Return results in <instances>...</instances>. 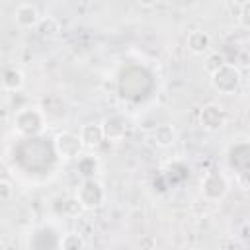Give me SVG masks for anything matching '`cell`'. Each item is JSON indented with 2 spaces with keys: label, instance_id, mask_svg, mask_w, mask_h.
Segmentation results:
<instances>
[{
  "label": "cell",
  "instance_id": "9c48e42d",
  "mask_svg": "<svg viewBox=\"0 0 250 250\" xmlns=\"http://www.w3.org/2000/svg\"><path fill=\"white\" fill-rule=\"evenodd\" d=\"M186 47L191 55H205L211 49V35L203 29H193L186 37Z\"/></svg>",
  "mask_w": 250,
  "mask_h": 250
},
{
  "label": "cell",
  "instance_id": "7402d4cb",
  "mask_svg": "<svg viewBox=\"0 0 250 250\" xmlns=\"http://www.w3.org/2000/svg\"><path fill=\"white\" fill-rule=\"evenodd\" d=\"M240 234H242L244 238H250V221L242 225V229H240Z\"/></svg>",
  "mask_w": 250,
  "mask_h": 250
},
{
  "label": "cell",
  "instance_id": "277c9868",
  "mask_svg": "<svg viewBox=\"0 0 250 250\" xmlns=\"http://www.w3.org/2000/svg\"><path fill=\"white\" fill-rule=\"evenodd\" d=\"M53 148H55L57 156L62 158V160H78L82 156L84 143H82L80 135H76L72 131H62V133L55 135Z\"/></svg>",
  "mask_w": 250,
  "mask_h": 250
},
{
  "label": "cell",
  "instance_id": "d6986e66",
  "mask_svg": "<svg viewBox=\"0 0 250 250\" xmlns=\"http://www.w3.org/2000/svg\"><path fill=\"white\" fill-rule=\"evenodd\" d=\"M62 205H64V211H62V215H66V217H78V213L82 211V205L78 203V199H76V197H72V199H66Z\"/></svg>",
  "mask_w": 250,
  "mask_h": 250
},
{
  "label": "cell",
  "instance_id": "ba28073f",
  "mask_svg": "<svg viewBox=\"0 0 250 250\" xmlns=\"http://www.w3.org/2000/svg\"><path fill=\"white\" fill-rule=\"evenodd\" d=\"M104 135L107 141H121L127 135V119L119 113H111L102 121Z\"/></svg>",
  "mask_w": 250,
  "mask_h": 250
},
{
  "label": "cell",
  "instance_id": "e0dca14e",
  "mask_svg": "<svg viewBox=\"0 0 250 250\" xmlns=\"http://www.w3.org/2000/svg\"><path fill=\"white\" fill-rule=\"evenodd\" d=\"M14 193H16V189H14V184L10 182V180H0V201L2 203H10L12 201V197H14Z\"/></svg>",
  "mask_w": 250,
  "mask_h": 250
},
{
  "label": "cell",
  "instance_id": "5b68a950",
  "mask_svg": "<svg viewBox=\"0 0 250 250\" xmlns=\"http://www.w3.org/2000/svg\"><path fill=\"white\" fill-rule=\"evenodd\" d=\"M229 180L219 170H209L201 178V195L207 201H221L229 193Z\"/></svg>",
  "mask_w": 250,
  "mask_h": 250
},
{
  "label": "cell",
  "instance_id": "6da1fadb",
  "mask_svg": "<svg viewBox=\"0 0 250 250\" xmlns=\"http://www.w3.org/2000/svg\"><path fill=\"white\" fill-rule=\"evenodd\" d=\"M14 129L21 137H37L45 129V113L35 105L20 107L14 113Z\"/></svg>",
  "mask_w": 250,
  "mask_h": 250
},
{
  "label": "cell",
  "instance_id": "ffe728a7",
  "mask_svg": "<svg viewBox=\"0 0 250 250\" xmlns=\"http://www.w3.org/2000/svg\"><path fill=\"white\" fill-rule=\"evenodd\" d=\"M236 184H238L242 189H248V188H250V172H240V174H236Z\"/></svg>",
  "mask_w": 250,
  "mask_h": 250
},
{
  "label": "cell",
  "instance_id": "44dd1931",
  "mask_svg": "<svg viewBox=\"0 0 250 250\" xmlns=\"http://www.w3.org/2000/svg\"><path fill=\"white\" fill-rule=\"evenodd\" d=\"M141 248H143V250H152V248H154V238H152V236H145V238L141 240Z\"/></svg>",
  "mask_w": 250,
  "mask_h": 250
},
{
  "label": "cell",
  "instance_id": "8fae6325",
  "mask_svg": "<svg viewBox=\"0 0 250 250\" xmlns=\"http://www.w3.org/2000/svg\"><path fill=\"white\" fill-rule=\"evenodd\" d=\"M78 135H80L84 146H88V148H98L105 141L102 123H86V125H82Z\"/></svg>",
  "mask_w": 250,
  "mask_h": 250
},
{
  "label": "cell",
  "instance_id": "4fadbf2b",
  "mask_svg": "<svg viewBox=\"0 0 250 250\" xmlns=\"http://www.w3.org/2000/svg\"><path fill=\"white\" fill-rule=\"evenodd\" d=\"M100 168V162L94 154H82L78 160H76V172L82 176V180H90L94 178V174L98 172Z\"/></svg>",
  "mask_w": 250,
  "mask_h": 250
},
{
  "label": "cell",
  "instance_id": "30bf717a",
  "mask_svg": "<svg viewBox=\"0 0 250 250\" xmlns=\"http://www.w3.org/2000/svg\"><path fill=\"white\" fill-rule=\"evenodd\" d=\"M150 141L158 146V148H170L176 141H178V133L172 125L168 123H160L150 131Z\"/></svg>",
  "mask_w": 250,
  "mask_h": 250
},
{
  "label": "cell",
  "instance_id": "2e32d148",
  "mask_svg": "<svg viewBox=\"0 0 250 250\" xmlns=\"http://www.w3.org/2000/svg\"><path fill=\"white\" fill-rule=\"evenodd\" d=\"M229 61H227V57L223 55V53H219V51H215V53H209L207 55V59H205V70L209 72V74H215L219 68H223L225 64H227Z\"/></svg>",
  "mask_w": 250,
  "mask_h": 250
},
{
  "label": "cell",
  "instance_id": "5bb4252c",
  "mask_svg": "<svg viewBox=\"0 0 250 250\" xmlns=\"http://www.w3.org/2000/svg\"><path fill=\"white\" fill-rule=\"evenodd\" d=\"M84 246H86V242H84L82 234L76 232V230L64 232L61 236V240H59V248L61 250H84Z\"/></svg>",
  "mask_w": 250,
  "mask_h": 250
},
{
  "label": "cell",
  "instance_id": "8992f818",
  "mask_svg": "<svg viewBox=\"0 0 250 250\" xmlns=\"http://www.w3.org/2000/svg\"><path fill=\"white\" fill-rule=\"evenodd\" d=\"M199 125L205 131H219L227 125V111L221 104L209 102L199 111Z\"/></svg>",
  "mask_w": 250,
  "mask_h": 250
},
{
  "label": "cell",
  "instance_id": "3957f363",
  "mask_svg": "<svg viewBox=\"0 0 250 250\" xmlns=\"http://www.w3.org/2000/svg\"><path fill=\"white\" fill-rule=\"evenodd\" d=\"M74 197L78 199V203L82 205L84 211H94L105 201V189L96 178H90V180L80 182Z\"/></svg>",
  "mask_w": 250,
  "mask_h": 250
},
{
  "label": "cell",
  "instance_id": "9a60e30c",
  "mask_svg": "<svg viewBox=\"0 0 250 250\" xmlns=\"http://www.w3.org/2000/svg\"><path fill=\"white\" fill-rule=\"evenodd\" d=\"M61 31V21L55 16H45L39 23V33L43 37H55Z\"/></svg>",
  "mask_w": 250,
  "mask_h": 250
},
{
  "label": "cell",
  "instance_id": "ac0fdd59",
  "mask_svg": "<svg viewBox=\"0 0 250 250\" xmlns=\"http://www.w3.org/2000/svg\"><path fill=\"white\" fill-rule=\"evenodd\" d=\"M236 18H238L240 27H244V29H248V31H250V0L240 4V10H238Z\"/></svg>",
  "mask_w": 250,
  "mask_h": 250
},
{
  "label": "cell",
  "instance_id": "7a4b0ae2",
  "mask_svg": "<svg viewBox=\"0 0 250 250\" xmlns=\"http://www.w3.org/2000/svg\"><path fill=\"white\" fill-rule=\"evenodd\" d=\"M240 82H242V72L232 62H227L223 68L211 74V86L223 96H232L240 88Z\"/></svg>",
  "mask_w": 250,
  "mask_h": 250
},
{
  "label": "cell",
  "instance_id": "7c38bea8",
  "mask_svg": "<svg viewBox=\"0 0 250 250\" xmlns=\"http://www.w3.org/2000/svg\"><path fill=\"white\" fill-rule=\"evenodd\" d=\"M23 72L16 66H6L4 72H2V88L6 92H20L23 88Z\"/></svg>",
  "mask_w": 250,
  "mask_h": 250
},
{
  "label": "cell",
  "instance_id": "52a82bcc",
  "mask_svg": "<svg viewBox=\"0 0 250 250\" xmlns=\"http://www.w3.org/2000/svg\"><path fill=\"white\" fill-rule=\"evenodd\" d=\"M14 20L20 27L23 29H29V27H39L43 16L39 14L37 6L35 4H29V2H23V4H18L16 10H14Z\"/></svg>",
  "mask_w": 250,
  "mask_h": 250
}]
</instances>
